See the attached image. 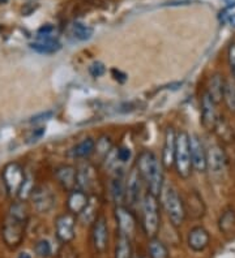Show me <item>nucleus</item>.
<instances>
[{
	"mask_svg": "<svg viewBox=\"0 0 235 258\" xmlns=\"http://www.w3.org/2000/svg\"><path fill=\"white\" fill-rule=\"evenodd\" d=\"M111 149H113V142H111V140L109 137H101L97 141V144H96V150L94 151H97L100 157L104 158L109 154Z\"/></svg>",
	"mask_w": 235,
	"mask_h": 258,
	"instance_id": "nucleus-30",
	"label": "nucleus"
},
{
	"mask_svg": "<svg viewBox=\"0 0 235 258\" xmlns=\"http://www.w3.org/2000/svg\"><path fill=\"white\" fill-rule=\"evenodd\" d=\"M136 168L138 170L143 181L147 183L149 193L158 197L163 188L162 162L158 161L153 151L144 150L137 157Z\"/></svg>",
	"mask_w": 235,
	"mask_h": 258,
	"instance_id": "nucleus-1",
	"label": "nucleus"
},
{
	"mask_svg": "<svg viewBox=\"0 0 235 258\" xmlns=\"http://www.w3.org/2000/svg\"><path fill=\"white\" fill-rule=\"evenodd\" d=\"M110 195L116 206H120L125 202V183L122 173H116L110 181Z\"/></svg>",
	"mask_w": 235,
	"mask_h": 258,
	"instance_id": "nucleus-20",
	"label": "nucleus"
},
{
	"mask_svg": "<svg viewBox=\"0 0 235 258\" xmlns=\"http://www.w3.org/2000/svg\"><path fill=\"white\" fill-rule=\"evenodd\" d=\"M34 253L39 258H47L50 257L51 254V244L49 240H39V241L35 242L34 245Z\"/></svg>",
	"mask_w": 235,
	"mask_h": 258,
	"instance_id": "nucleus-29",
	"label": "nucleus"
},
{
	"mask_svg": "<svg viewBox=\"0 0 235 258\" xmlns=\"http://www.w3.org/2000/svg\"><path fill=\"white\" fill-rule=\"evenodd\" d=\"M51 116H53V112H51V111H47V112H42L39 113V115H35V116L31 117L29 121H30V123H39V121H43V120H49Z\"/></svg>",
	"mask_w": 235,
	"mask_h": 258,
	"instance_id": "nucleus-37",
	"label": "nucleus"
},
{
	"mask_svg": "<svg viewBox=\"0 0 235 258\" xmlns=\"http://www.w3.org/2000/svg\"><path fill=\"white\" fill-rule=\"evenodd\" d=\"M190 153H191L192 168L198 172H205L207 167V150L204 149L203 142L198 135L190 136Z\"/></svg>",
	"mask_w": 235,
	"mask_h": 258,
	"instance_id": "nucleus-11",
	"label": "nucleus"
},
{
	"mask_svg": "<svg viewBox=\"0 0 235 258\" xmlns=\"http://www.w3.org/2000/svg\"><path fill=\"white\" fill-rule=\"evenodd\" d=\"M116 219V226H118V233L125 235L128 237H133L136 232V218L132 214V211L124 205L116 206L114 210Z\"/></svg>",
	"mask_w": 235,
	"mask_h": 258,
	"instance_id": "nucleus-8",
	"label": "nucleus"
},
{
	"mask_svg": "<svg viewBox=\"0 0 235 258\" xmlns=\"http://www.w3.org/2000/svg\"><path fill=\"white\" fill-rule=\"evenodd\" d=\"M26 222L24 219H19L12 215H7V219L4 222L2 235L7 246L15 249L20 245L25 236Z\"/></svg>",
	"mask_w": 235,
	"mask_h": 258,
	"instance_id": "nucleus-5",
	"label": "nucleus"
},
{
	"mask_svg": "<svg viewBox=\"0 0 235 258\" xmlns=\"http://www.w3.org/2000/svg\"><path fill=\"white\" fill-rule=\"evenodd\" d=\"M137 258H145V257H137Z\"/></svg>",
	"mask_w": 235,
	"mask_h": 258,
	"instance_id": "nucleus-43",
	"label": "nucleus"
},
{
	"mask_svg": "<svg viewBox=\"0 0 235 258\" xmlns=\"http://www.w3.org/2000/svg\"><path fill=\"white\" fill-rule=\"evenodd\" d=\"M210 242V235L204 227H194L188 233V246L194 252H203Z\"/></svg>",
	"mask_w": 235,
	"mask_h": 258,
	"instance_id": "nucleus-16",
	"label": "nucleus"
},
{
	"mask_svg": "<svg viewBox=\"0 0 235 258\" xmlns=\"http://www.w3.org/2000/svg\"><path fill=\"white\" fill-rule=\"evenodd\" d=\"M30 48L38 54L50 55L58 52L62 48V44L58 42L57 38H43V39H37L30 43Z\"/></svg>",
	"mask_w": 235,
	"mask_h": 258,
	"instance_id": "nucleus-21",
	"label": "nucleus"
},
{
	"mask_svg": "<svg viewBox=\"0 0 235 258\" xmlns=\"http://www.w3.org/2000/svg\"><path fill=\"white\" fill-rule=\"evenodd\" d=\"M114 258H132L131 237L118 233Z\"/></svg>",
	"mask_w": 235,
	"mask_h": 258,
	"instance_id": "nucleus-24",
	"label": "nucleus"
},
{
	"mask_svg": "<svg viewBox=\"0 0 235 258\" xmlns=\"http://www.w3.org/2000/svg\"><path fill=\"white\" fill-rule=\"evenodd\" d=\"M143 230L149 239L157 237L161 227L160 204L157 196L148 192L143 200Z\"/></svg>",
	"mask_w": 235,
	"mask_h": 258,
	"instance_id": "nucleus-2",
	"label": "nucleus"
},
{
	"mask_svg": "<svg viewBox=\"0 0 235 258\" xmlns=\"http://www.w3.org/2000/svg\"><path fill=\"white\" fill-rule=\"evenodd\" d=\"M111 73H113L114 79H115L118 82H125V81H127V75H125V73H123L122 71L115 70V68H114V70L111 71Z\"/></svg>",
	"mask_w": 235,
	"mask_h": 258,
	"instance_id": "nucleus-38",
	"label": "nucleus"
},
{
	"mask_svg": "<svg viewBox=\"0 0 235 258\" xmlns=\"http://www.w3.org/2000/svg\"><path fill=\"white\" fill-rule=\"evenodd\" d=\"M96 150V142L93 139L88 137V139L82 140L81 142H78L77 145L73 146L69 151V155L72 158H77V159H82V158H88Z\"/></svg>",
	"mask_w": 235,
	"mask_h": 258,
	"instance_id": "nucleus-22",
	"label": "nucleus"
},
{
	"mask_svg": "<svg viewBox=\"0 0 235 258\" xmlns=\"http://www.w3.org/2000/svg\"><path fill=\"white\" fill-rule=\"evenodd\" d=\"M219 231L225 235L231 233L235 228V211L232 209H226L222 213V215L219 217L218 221Z\"/></svg>",
	"mask_w": 235,
	"mask_h": 258,
	"instance_id": "nucleus-26",
	"label": "nucleus"
},
{
	"mask_svg": "<svg viewBox=\"0 0 235 258\" xmlns=\"http://www.w3.org/2000/svg\"><path fill=\"white\" fill-rule=\"evenodd\" d=\"M55 177H57L58 183L63 186V188L71 192L73 189H76V180H77V168L69 164H63V166L58 167L55 170Z\"/></svg>",
	"mask_w": 235,
	"mask_h": 258,
	"instance_id": "nucleus-18",
	"label": "nucleus"
},
{
	"mask_svg": "<svg viewBox=\"0 0 235 258\" xmlns=\"http://www.w3.org/2000/svg\"><path fill=\"white\" fill-rule=\"evenodd\" d=\"M226 164V155L223 149L219 145L209 146L207 150V167L213 173L222 172Z\"/></svg>",
	"mask_w": 235,
	"mask_h": 258,
	"instance_id": "nucleus-17",
	"label": "nucleus"
},
{
	"mask_svg": "<svg viewBox=\"0 0 235 258\" xmlns=\"http://www.w3.org/2000/svg\"><path fill=\"white\" fill-rule=\"evenodd\" d=\"M175 148H176V135L175 131L170 126L165 132V142H163L162 150V164L166 168L174 166V158H175Z\"/></svg>",
	"mask_w": 235,
	"mask_h": 258,
	"instance_id": "nucleus-19",
	"label": "nucleus"
},
{
	"mask_svg": "<svg viewBox=\"0 0 235 258\" xmlns=\"http://www.w3.org/2000/svg\"><path fill=\"white\" fill-rule=\"evenodd\" d=\"M10 2V0H0V6H3V4H7Z\"/></svg>",
	"mask_w": 235,
	"mask_h": 258,
	"instance_id": "nucleus-42",
	"label": "nucleus"
},
{
	"mask_svg": "<svg viewBox=\"0 0 235 258\" xmlns=\"http://www.w3.org/2000/svg\"><path fill=\"white\" fill-rule=\"evenodd\" d=\"M72 33L78 41H88L93 35V29L82 22H75L72 25Z\"/></svg>",
	"mask_w": 235,
	"mask_h": 258,
	"instance_id": "nucleus-28",
	"label": "nucleus"
},
{
	"mask_svg": "<svg viewBox=\"0 0 235 258\" xmlns=\"http://www.w3.org/2000/svg\"><path fill=\"white\" fill-rule=\"evenodd\" d=\"M53 34H54V26L50 25V24H47V25H43L38 29L37 39H43V38H54Z\"/></svg>",
	"mask_w": 235,
	"mask_h": 258,
	"instance_id": "nucleus-33",
	"label": "nucleus"
},
{
	"mask_svg": "<svg viewBox=\"0 0 235 258\" xmlns=\"http://www.w3.org/2000/svg\"><path fill=\"white\" fill-rule=\"evenodd\" d=\"M223 101L230 111L235 112V80H227L225 82Z\"/></svg>",
	"mask_w": 235,
	"mask_h": 258,
	"instance_id": "nucleus-27",
	"label": "nucleus"
},
{
	"mask_svg": "<svg viewBox=\"0 0 235 258\" xmlns=\"http://www.w3.org/2000/svg\"><path fill=\"white\" fill-rule=\"evenodd\" d=\"M216 102L210 98L207 92L201 98V124L207 131H214L218 124V113H217Z\"/></svg>",
	"mask_w": 235,
	"mask_h": 258,
	"instance_id": "nucleus-10",
	"label": "nucleus"
},
{
	"mask_svg": "<svg viewBox=\"0 0 235 258\" xmlns=\"http://www.w3.org/2000/svg\"><path fill=\"white\" fill-rule=\"evenodd\" d=\"M174 167L179 176L182 179H188L192 173L191 153H190V135L180 132L176 135L175 158H174Z\"/></svg>",
	"mask_w": 235,
	"mask_h": 258,
	"instance_id": "nucleus-4",
	"label": "nucleus"
},
{
	"mask_svg": "<svg viewBox=\"0 0 235 258\" xmlns=\"http://www.w3.org/2000/svg\"><path fill=\"white\" fill-rule=\"evenodd\" d=\"M105 72H106V67H105L104 63L101 61H94L89 66V73H90L93 77H101L104 76Z\"/></svg>",
	"mask_w": 235,
	"mask_h": 258,
	"instance_id": "nucleus-32",
	"label": "nucleus"
},
{
	"mask_svg": "<svg viewBox=\"0 0 235 258\" xmlns=\"http://www.w3.org/2000/svg\"><path fill=\"white\" fill-rule=\"evenodd\" d=\"M141 175L138 173L137 168L131 170L127 177V183H125V201L129 205H135L138 201L141 195Z\"/></svg>",
	"mask_w": 235,
	"mask_h": 258,
	"instance_id": "nucleus-15",
	"label": "nucleus"
},
{
	"mask_svg": "<svg viewBox=\"0 0 235 258\" xmlns=\"http://www.w3.org/2000/svg\"><path fill=\"white\" fill-rule=\"evenodd\" d=\"M190 3H191V0H180V2H171L167 6H187Z\"/></svg>",
	"mask_w": 235,
	"mask_h": 258,
	"instance_id": "nucleus-39",
	"label": "nucleus"
},
{
	"mask_svg": "<svg viewBox=\"0 0 235 258\" xmlns=\"http://www.w3.org/2000/svg\"><path fill=\"white\" fill-rule=\"evenodd\" d=\"M148 252H149L151 258H169V249H167L166 244L158 237L149 239Z\"/></svg>",
	"mask_w": 235,
	"mask_h": 258,
	"instance_id": "nucleus-25",
	"label": "nucleus"
},
{
	"mask_svg": "<svg viewBox=\"0 0 235 258\" xmlns=\"http://www.w3.org/2000/svg\"><path fill=\"white\" fill-rule=\"evenodd\" d=\"M227 60H229L230 71H231L235 80V43H231L229 46V50H227Z\"/></svg>",
	"mask_w": 235,
	"mask_h": 258,
	"instance_id": "nucleus-34",
	"label": "nucleus"
},
{
	"mask_svg": "<svg viewBox=\"0 0 235 258\" xmlns=\"http://www.w3.org/2000/svg\"><path fill=\"white\" fill-rule=\"evenodd\" d=\"M2 177H3L4 185H6L7 192L11 197L19 196L20 190L22 188V184L25 181V172L24 168L16 162H11V163L6 164L2 172Z\"/></svg>",
	"mask_w": 235,
	"mask_h": 258,
	"instance_id": "nucleus-6",
	"label": "nucleus"
},
{
	"mask_svg": "<svg viewBox=\"0 0 235 258\" xmlns=\"http://www.w3.org/2000/svg\"><path fill=\"white\" fill-rule=\"evenodd\" d=\"M44 135V128H38V129H34L33 132L30 133V135L28 136V139H26V142L28 144H31V142H35L38 141V140L42 139V136Z\"/></svg>",
	"mask_w": 235,
	"mask_h": 258,
	"instance_id": "nucleus-35",
	"label": "nucleus"
},
{
	"mask_svg": "<svg viewBox=\"0 0 235 258\" xmlns=\"http://www.w3.org/2000/svg\"><path fill=\"white\" fill-rule=\"evenodd\" d=\"M116 158L120 162H128L131 159V150L128 148H120L116 153Z\"/></svg>",
	"mask_w": 235,
	"mask_h": 258,
	"instance_id": "nucleus-36",
	"label": "nucleus"
},
{
	"mask_svg": "<svg viewBox=\"0 0 235 258\" xmlns=\"http://www.w3.org/2000/svg\"><path fill=\"white\" fill-rule=\"evenodd\" d=\"M76 218L71 213H66L57 218L55 221V232L57 237L62 244H68L75 239Z\"/></svg>",
	"mask_w": 235,
	"mask_h": 258,
	"instance_id": "nucleus-9",
	"label": "nucleus"
},
{
	"mask_svg": "<svg viewBox=\"0 0 235 258\" xmlns=\"http://www.w3.org/2000/svg\"><path fill=\"white\" fill-rule=\"evenodd\" d=\"M225 80L222 79V76L214 75L210 80L209 89H208V94L210 95V98L216 102V104H218L219 102L223 99V90H225Z\"/></svg>",
	"mask_w": 235,
	"mask_h": 258,
	"instance_id": "nucleus-23",
	"label": "nucleus"
},
{
	"mask_svg": "<svg viewBox=\"0 0 235 258\" xmlns=\"http://www.w3.org/2000/svg\"><path fill=\"white\" fill-rule=\"evenodd\" d=\"M30 199L38 213H49L55 206V197L47 186H35L31 192Z\"/></svg>",
	"mask_w": 235,
	"mask_h": 258,
	"instance_id": "nucleus-12",
	"label": "nucleus"
},
{
	"mask_svg": "<svg viewBox=\"0 0 235 258\" xmlns=\"http://www.w3.org/2000/svg\"><path fill=\"white\" fill-rule=\"evenodd\" d=\"M91 244L100 254L105 253L109 246V227L104 215H98L91 224Z\"/></svg>",
	"mask_w": 235,
	"mask_h": 258,
	"instance_id": "nucleus-7",
	"label": "nucleus"
},
{
	"mask_svg": "<svg viewBox=\"0 0 235 258\" xmlns=\"http://www.w3.org/2000/svg\"><path fill=\"white\" fill-rule=\"evenodd\" d=\"M89 206V196L88 193L81 189H73L68 195L67 200V208L68 211L73 215H81L85 209Z\"/></svg>",
	"mask_w": 235,
	"mask_h": 258,
	"instance_id": "nucleus-14",
	"label": "nucleus"
},
{
	"mask_svg": "<svg viewBox=\"0 0 235 258\" xmlns=\"http://www.w3.org/2000/svg\"><path fill=\"white\" fill-rule=\"evenodd\" d=\"M17 258H31V255L29 254L28 252H22V253H20L19 257H17Z\"/></svg>",
	"mask_w": 235,
	"mask_h": 258,
	"instance_id": "nucleus-41",
	"label": "nucleus"
},
{
	"mask_svg": "<svg viewBox=\"0 0 235 258\" xmlns=\"http://www.w3.org/2000/svg\"><path fill=\"white\" fill-rule=\"evenodd\" d=\"M58 258H78L76 249L71 245V242L68 244H63L60 246L59 252H58Z\"/></svg>",
	"mask_w": 235,
	"mask_h": 258,
	"instance_id": "nucleus-31",
	"label": "nucleus"
},
{
	"mask_svg": "<svg viewBox=\"0 0 235 258\" xmlns=\"http://www.w3.org/2000/svg\"><path fill=\"white\" fill-rule=\"evenodd\" d=\"M162 205L167 213L170 222L174 227H180L184 223L185 219V206L182 197L179 196L172 186H165L162 188Z\"/></svg>",
	"mask_w": 235,
	"mask_h": 258,
	"instance_id": "nucleus-3",
	"label": "nucleus"
},
{
	"mask_svg": "<svg viewBox=\"0 0 235 258\" xmlns=\"http://www.w3.org/2000/svg\"><path fill=\"white\" fill-rule=\"evenodd\" d=\"M96 185H97V175H96L94 167L90 163L80 164V167L77 168L76 188L88 193L91 192Z\"/></svg>",
	"mask_w": 235,
	"mask_h": 258,
	"instance_id": "nucleus-13",
	"label": "nucleus"
},
{
	"mask_svg": "<svg viewBox=\"0 0 235 258\" xmlns=\"http://www.w3.org/2000/svg\"><path fill=\"white\" fill-rule=\"evenodd\" d=\"M226 22L231 25L232 28H235V13H231V15H227V19H226Z\"/></svg>",
	"mask_w": 235,
	"mask_h": 258,
	"instance_id": "nucleus-40",
	"label": "nucleus"
}]
</instances>
